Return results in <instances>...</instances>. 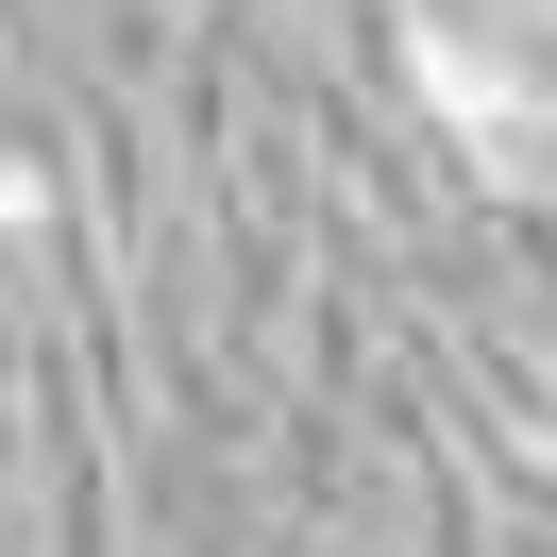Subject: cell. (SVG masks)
Returning a JSON list of instances; mask_svg holds the SVG:
<instances>
[{"instance_id": "1", "label": "cell", "mask_w": 557, "mask_h": 557, "mask_svg": "<svg viewBox=\"0 0 557 557\" xmlns=\"http://www.w3.org/2000/svg\"><path fill=\"white\" fill-rule=\"evenodd\" d=\"M406 85H422V102L456 119V136H490V152H523V136H541V85H523L507 51H473V35H440V17H422V35H406Z\"/></svg>"}]
</instances>
